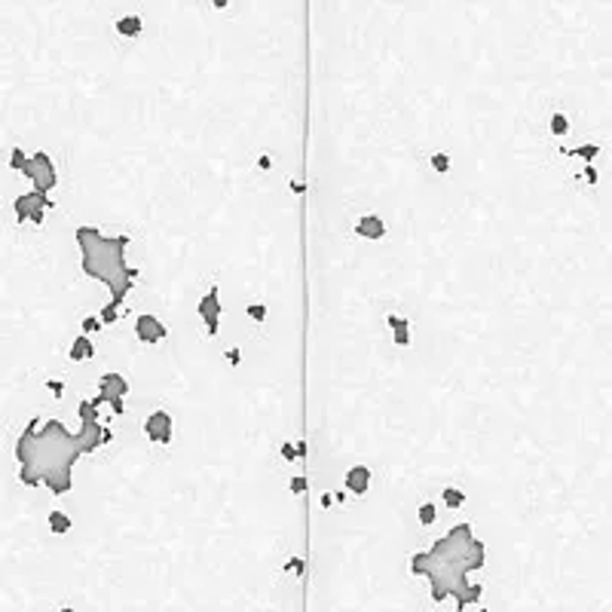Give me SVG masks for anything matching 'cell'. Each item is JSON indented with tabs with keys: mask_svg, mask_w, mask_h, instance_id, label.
I'll use <instances>...</instances> for the list:
<instances>
[{
	"mask_svg": "<svg viewBox=\"0 0 612 612\" xmlns=\"http://www.w3.org/2000/svg\"><path fill=\"white\" fill-rule=\"evenodd\" d=\"M95 401H80V432H68V425L61 420L28 423L16 441L18 481L28 487L43 484L55 496L68 493L73 484L71 471L77 466V459L110 441V432L95 420Z\"/></svg>",
	"mask_w": 612,
	"mask_h": 612,
	"instance_id": "obj_1",
	"label": "cell"
},
{
	"mask_svg": "<svg viewBox=\"0 0 612 612\" xmlns=\"http://www.w3.org/2000/svg\"><path fill=\"white\" fill-rule=\"evenodd\" d=\"M484 567V542L475 539L469 524H459L435 542L429 551L416 554L411 560V570L416 576H425L432 582V600L457 597V606L475 604L481 597L478 585H469V572Z\"/></svg>",
	"mask_w": 612,
	"mask_h": 612,
	"instance_id": "obj_2",
	"label": "cell"
},
{
	"mask_svg": "<svg viewBox=\"0 0 612 612\" xmlns=\"http://www.w3.org/2000/svg\"><path fill=\"white\" fill-rule=\"evenodd\" d=\"M77 245L83 254V273L105 282L114 291V303L119 306L138 279V270L126 264L129 236H105L95 227H77Z\"/></svg>",
	"mask_w": 612,
	"mask_h": 612,
	"instance_id": "obj_3",
	"label": "cell"
},
{
	"mask_svg": "<svg viewBox=\"0 0 612 612\" xmlns=\"http://www.w3.org/2000/svg\"><path fill=\"white\" fill-rule=\"evenodd\" d=\"M22 175H28L31 178V184H34V190H40V193H49L55 184H59V172H55V163L49 160V153H34V156H25V163H22V169H18Z\"/></svg>",
	"mask_w": 612,
	"mask_h": 612,
	"instance_id": "obj_4",
	"label": "cell"
},
{
	"mask_svg": "<svg viewBox=\"0 0 612 612\" xmlns=\"http://www.w3.org/2000/svg\"><path fill=\"white\" fill-rule=\"evenodd\" d=\"M49 208H52V199L46 196V193H40V190L22 193V196L13 202V211H16L18 224H25V220H31V224H43V215Z\"/></svg>",
	"mask_w": 612,
	"mask_h": 612,
	"instance_id": "obj_5",
	"label": "cell"
},
{
	"mask_svg": "<svg viewBox=\"0 0 612 612\" xmlns=\"http://www.w3.org/2000/svg\"><path fill=\"white\" fill-rule=\"evenodd\" d=\"M98 398H92L95 404H110L117 413H123L126 407H123V398H126V392H129V383H126V377L123 374H105L101 377V383H98Z\"/></svg>",
	"mask_w": 612,
	"mask_h": 612,
	"instance_id": "obj_6",
	"label": "cell"
},
{
	"mask_svg": "<svg viewBox=\"0 0 612 612\" xmlns=\"http://www.w3.org/2000/svg\"><path fill=\"white\" fill-rule=\"evenodd\" d=\"M199 315H202V322H206V331L211 337H218V331H220V288L218 285H211V291L202 294Z\"/></svg>",
	"mask_w": 612,
	"mask_h": 612,
	"instance_id": "obj_7",
	"label": "cell"
},
{
	"mask_svg": "<svg viewBox=\"0 0 612 612\" xmlns=\"http://www.w3.org/2000/svg\"><path fill=\"white\" fill-rule=\"evenodd\" d=\"M172 429H175L172 416L165 411H153L144 420V435H147V441H153V444H169L172 441Z\"/></svg>",
	"mask_w": 612,
	"mask_h": 612,
	"instance_id": "obj_8",
	"label": "cell"
},
{
	"mask_svg": "<svg viewBox=\"0 0 612 612\" xmlns=\"http://www.w3.org/2000/svg\"><path fill=\"white\" fill-rule=\"evenodd\" d=\"M135 334H138V340L141 343H160V340H165V334H169V328L156 319V315H151V312H144V315H138L135 319Z\"/></svg>",
	"mask_w": 612,
	"mask_h": 612,
	"instance_id": "obj_9",
	"label": "cell"
},
{
	"mask_svg": "<svg viewBox=\"0 0 612 612\" xmlns=\"http://www.w3.org/2000/svg\"><path fill=\"white\" fill-rule=\"evenodd\" d=\"M355 233L361 239H383L386 236V224L379 215H361L355 220Z\"/></svg>",
	"mask_w": 612,
	"mask_h": 612,
	"instance_id": "obj_10",
	"label": "cell"
},
{
	"mask_svg": "<svg viewBox=\"0 0 612 612\" xmlns=\"http://www.w3.org/2000/svg\"><path fill=\"white\" fill-rule=\"evenodd\" d=\"M346 490L355 496H365L370 490V469L367 466H352L346 471Z\"/></svg>",
	"mask_w": 612,
	"mask_h": 612,
	"instance_id": "obj_11",
	"label": "cell"
},
{
	"mask_svg": "<svg viewBox=\"0 0 612 612\" xmlns=\"http://www.w3.org/2000/svg\"><path fill=\"white\" fill-rule=\"evenodd\" d=\"M92 355H95V346H92L89 334H80V337H73L71 349H68V358H71V361H86V358H92Z\"/></svg>",
	"mask_w": 612,
	"mask_h": 612,
	"instance_id": "obj_12",
	"label": "cell"
},
{
	"mask_svg": "<svg viewBox=\"0 0 612 612\" xmlns=\"http://www.w3.org/2000/svg\"><path fill=\"white\" fill-rule=\"evenodd\" d=\"M114 28H117L119 37H138L144 25H141V16H119L114 22Z\"/></svg>",
	"mask_w": 612,
	"mask_h": 612,
	"instance_id": "obj_13",
	"label": "cell"
},
{
	"mask_svg": "<svg viewBox=\"0 0 612 612\" xmlns=\"http://www.w3.org/2000/svg\"><path fill=\"white\" fill-rule=\"evenodd\" d=\"M386 324L395 331V346H407V343H411V324H407L404 319H398V315H389Z\"/></svg>",
	"mask_w": 612,
	"mask_h": 612,
	"instance_id": "obj_14",
	"label": "cell"
},
{
	"mask_svg": "<svg viewBox=\"0 0 612 612\" xmlns=\"http://www.w3.org/2000/svg\"><path fill=\"white\" fill-rule=\"evenodd\" d=\"M49 530L59 533V536L68 533V530H71V517L64 514V512H52V514H49Z\"/></svg>",
	"mask_w": 612,
	"mask_h": 612,
	"instance_id": "obj_15",
	"label": "cell"
},
{
	"mask_svg": "<svg viewBox=\"0 0 612 612\" xmlns=\"http://www.w3.org/2000/svg\"><path fill=\"white\" fill-rule=\"evenodd\" d=\"M441 499H444V505H450V508H459L462 502H466V493H462V490H457V487H444Z\"/></svg>",
	"mask_w": 612,
	"mask_h": 612,
	"instance_id": "obj_16",
	"label": "cell"
},
{
	"mask_svg": "<svg viewBox=\"0 0 612 612\" xmlns=\"http://www.w3.org/2000/svg\"><path fill=\"white\" fill-rule=\"evenodd\" d=\"M551 132L558 135V138H563V135L570 132V119L563 117V114H554V117H551Z\"/></svg>",
	"mask_w": 612,
	"mask_h": 612,
	"instance_id": "obj_17",
	"label": "cell"
},
{
	"mask_svg": "<svg viewBox=\"0 0 612 612\" xmlns=\"http://www.w3.org/2000/svg\"><path fill=\"white\" fill-rule=\"evenodd\" d=\"M435 517H438L435 505H432V502H423V505H420V524H423V526H432Z\"/></svg>",
	"mask_w": 612,
	"mask_h": 612,
	"instance_id": "obj_18",
	"label": "cell"
},
{
	"mask_svg": "<svg viewBox=\"0 0 612 612\" xmlns=\"http://www.w3.org/2000/svg\"><path fill=\"white\" fill-rule=\"evenodd\" d=\"M429 163H432V169H435V172H441V175H444V172H450V156H447V153H432V160H429Z\"/></svg>",
	"mask_w": 612,
	"mask_h": 612,
	"instance_id": "obj_19",
	"label": "cell"
},
{
	"mask_svg": "<svg viewBox=\"0 0 612 612\" xmlns=\"http://www.w3.org/2000/svg\"><path fill=\"white\" fill-rule=\"evenodd\" d=\"M248 319L252 322H266V306L264 303H248Z\"/></svg>",
	"mask_w": 612,
	"mask_h": 612,
	"instance_id": "obj_20",
	"label": "cell"
},
{
	"mask_svg": "<svg viewBox=\"0 0 612 612\" xmlns=\"http://www.w3.org/2000/svg\"><path fill=\"white\" fill-rule=\"evenodd\" d=\"M117 310H119V306H117L114 300H110V303L105 306V310H101V324H114V322H117V315H119Z\"/></svg>",
	"mask_w": 612,
	"mask_h": 612,
	"instance_id": "obj_21",
	"label": "cell"
},
{
	"mask_svg": "<svg viewBox=\"0 0 612 612\" xmlns=\"http://www.w3.org/2000/svg\"><path fill=\"white\" fill-rule=\"evenodd\" d=\"M25 156H28V153L22 151V147H13V153H9V169H16V172H18V169H22V163H25Z\"/></svg>",
	"mask_w": 612,
	"mask_h": 612,
	"instance_id": "obj_22",
	"label": "cell"
},
{
	"mask_svg": "<svg viewBox=\"0 0 612 612\" xmlns=\"http://www.w3.org/2000/svg\"><path fill=\"white\" fill-rule=\"evenodd\" d=\"M105 324H101V319H92V315H86L83 319V334H98Z\"/></svg>",
	"mask_w": 612,
	"mask_h": 612,
	"instance_id": "obj_23",
	"label": "cell"
},
{
	"mask_svg": "<svg viewBox=\"0 0 612 612\" xmlns=\"http://www.w3.org/2000/svg\"><path fill=\"white\" fill-rule=\"evenodd\" d=\"M282 457H285V459H288V462H294V459H300V457H298V447H294V444H288V441H285V444H282Z\"/></svg>",
	"mask_w": 612,
	"mask_h": 612,
	"instance_id": "obj_24",
	"label": "cell"
},
{
	"mask_svg": "<svg viewBox=\"0 0 612 612\" xmlns=\"http://www.w3.org/2000/svg\"><path fill=\"white\" fill-rule=\"evenodd\" d=\"M306 478H291V493H306Z\"/></svg>",
	"mask_w": 612,
	"mask_h": 612,
	"instance_id": "obj_25",
	"label": "cell"
},
{
	"mask_svg": "<svg viewBox=\"0 0 612 612\" xmlns=\"http://www.w3.org/2000/svg\"><path fill=\"white\" fill-rule=\"evenodd\" d=\"M572 153H576V156H585V160H594V156H597V147H594V144H591V147H579V151H572Z\"/></svg>",
	"mask_w": 612,
	"mask_h": 612,
	"instance_id": "obj_26",
	"label": "cell"
},
{
	"mask_svg": "<svg viewBox=\"0 0 612 612\" xmlns=\"http://www.w3.org/2000/svg\"><path fill=\"white\" fill-rule=\"evenodd\" d=\"M46 386H49V392H52L55 398H61V395H64V386L59 383V379H49V383H46Z\"/></svg>",
	"mask_w": 612,
	"mask_h": 612,
	"instance_id": "obj_27",
	"label": "cell"
},
{
	"mask_svg": "<svg viewBox=\"0 0 612 612\" xmlns=\"http://www.w3.org/2000/svg\"><path fill=\"white\" fill-rule=\"evenodd\" d=\"M227 361H230V365H239V361H242V352H239V349H227Z\"/></svg>",
	"mask_w": 612,
	"mask_h": 612,
	"instance_id": "obj_28",
	"label": "cell"
},
{
	"mask_svg": "<svg viewBox=\"0 0 612 612\" xmlns=\"http://www.w3.org/2000/svg\"><path fill=\"white\" fill-rule=\"evenodd\" d=\"M257 163H261V169H270V165H273V160H270V156H261V160H257Z\"/></svg>",
	"mask_w": 612,
	"mask_h": 612,
	"instance_id": "obj_29",
	"label": "cell"
},
{
	"mask_svg": "<svg viewBox=\"0 0 612 612\" xmlns=\"http://www.w3.org/2000/svg\"><path fill=\"white\" fill-rule=\"evenodd\" d=\"M227 4H230V0H211V6H215V9H227Z\"/></svg>",
	"mask_w": 612,
	"mask_h": 612,
	"instance_id": "obj_30",
	"label": "cell"
},
{
	"mask_svg": "<svg viewBox=\"0 0 612 612\" xmlns=\"http://www.w3.org/2000/svg\"><path fill=\"white\" fill-rule=\"evenodd\" d=\"M585 175H588V181H591V184H594V181H597V172H594V169H591V165H588V169H585Z\"/></svg>",
	"mask_w": 612,
	"mask_h": 612,
	"instance_id": "obj_31",
	"label": "cell"
},
{
	"mask_svg": "<svg viewBox=\"0 0 612 612\" xmlns=\"http://www.w3.org/2000/svg\"><path fill=\"white\" fill-rule=\"evenodd\" d=\"M61 612H73V609H61Z\"/></svg>",
	"mask_w": 612,
	"mask_h": 612,
	"instance_id": "obj_32",
	"label": "cell"
}]
</instances>
